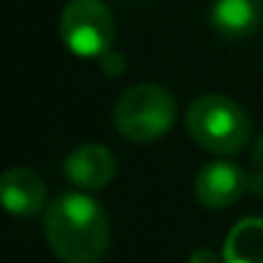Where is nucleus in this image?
Returning a JSON list of instances; mask_svg holds the SVG:
<instances>
[{
  "label": "nucleus",
  "instance_id": "nucleus-1",
  "mask_svg": "<svg viewBox=\"0 0 263 263\" xmlns=\"http://www.w3.org/2000/svg\"><path fill=\"white\" fill-rule=\"evenodd\" d=\"M44 232L65 263H98L111 245V224L101 204L85 194H65L49 204Z\"/></svg>",
  "mask_w": 263,
  "mask_h": 263
},
{
  "label": "nucleus",
  "instance_id": "nucleus-2",
  "mask_svg": "<svg viewBox=\"0 0 263 263\" xmlns=\"http://www.w3.org/2000/svg\"><path fill=\"white\" fill-rule=\"evenodd\" d=\"M191 140L214 155H237L250 137V119L245 108L219 93H206L191 101L186 111Z\"/></svg>",
  "mask_w": 263,
  "mask_h": 263
},
{
  "label": "nucleus",
  "instance_id": "nucleus-3",
  "mask_svg": "<svg viewBox=\"0 0 263 263\" xmlns=\"http://www.w3.org/2000/svg\"><path fill=\"white\" fill-rule=\"evenodd\" d=\"M178 108L171 96L158 83H140L124 90L114 106V126L121 137L135 145H147L168 135L176 124Z\"/></svg>",
  "mask_w": 263,
  "mask_h": 263
},
{
  "label": "nucleus",
  "instance_id": "nucleus-4",
  "mask_svg": "<svg viewBox=\"0 0 263 263\" xmlns=\"http://www.w3.org/2000/svg\"><path fill=\"white\" fill-rule=\"evenodd\" d=\"M116 36L114 16L103 0H70L60 16L62 44L83 60L106 57Z\"/></svg>",
  "mask_w": 263,
  "mask_h": 263
},
{
  "label": "nucleus",
  "instance_id": "nucleus-5",
  "mask_svg": "<svg viewBox=\"0 0 263 263\" xmlns=\"http://www.w3.org/2000/svg\"><path fill=\"white\" fill-rule=\"evenodd\" d=\"M250 189L245 171L227 160L206 163L196 176V199L206 209H227Z\"/></svg>",
  "mask_w": 263,
  "mask_h": 263
},
{
  "label": "nucleus",
  "instance_id": "nucleus-6",
  "mask_svg": "<svg viewBox=\"0 0 263 263\" xmlns=\"http://www.w3.org/2000/svg\"><path fill=\"white\" fill-rule=\"evenodd\" d=\"M65 176L70 183L96 191L111 183L114 173H116V160L114 155L103 147V145H80L78 150H72L65 160Z\"/></svg>",
  "mask_w": 263,
  "mask_h": 263
},
{
  "label": "nucleus",
  "instance_id": "nucleus-7",
  "mask_svg": "<svg viewBox=\"0 0 263 263\" xmlns=\"http://www.w3.org/2000/svg\"><path fill=\"white\" fill-rule=\"evenodd\" d=\"M0 194H3V206L16 217H31L47 204V186L29 168L6 171L0 181Z\"/></svg>",
  "mask_w": 263,
  "mask_h": 263
},
{
  "label": "nucleus",
  "instance_id": "nucleus-8",
  "mask_svg": "<svg viewBox=\"0 0 263 263\" xmlns=\"http://www.w3.org/2000/svg\"><path fill=\"white\" fill-rule=\"evenodd\" d=\"M209 21L224 39H248L260 24V8L255 0H214Z\"/></svg>",
  "mask_w": 263,
  "mask_h": 263
},
{
  "label": "nucleus",
  "instance_id": "nucleus-9",
  "mask_svg": "<svg viewBox=\"0 0 263 263\" xmlns=\"http://www.w3.org/2000/svg\"><path fill=\"white\" fill-rule=\"evenodd\" d=\"M222 263H263V219H240L222 248Z\"/></svg>",
  "mask_w": 263,
  "mask_h": 263
},
{
  "label": "nucleus",
  "instance_id": "nucleus-10",
  "mask_svg": "<svg viewBox=\"0 0 263 263\" xmlns=\"http://www.w3.org/2000/svg\"><path fill=\"white\" fill-rule=\"evenodd\" d=\"M191 263H222V260L217 258V253H212V250H206V248H199V250H194Z\"/></svg>",
  "mask_w": 263,
  "mask_h": 263
},
{
  "label": "nucleus",
  "instance_id": "nucleus-11",
  "mask_svg": "<svg viewBox=\"0 0 263 263\" xmlns=\"http://www.w3.org/2000/svg\"><path fill=\"white\" fill-rule=\"evenodd\" d=\"M250 160H253V165L263 173V137L253 145V150H250Z\"/></svg>",
  "mask_w": 263,
  "mask_h": 263
}]
</instances>
